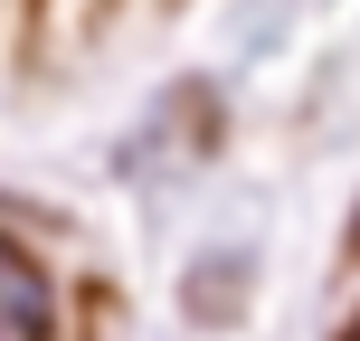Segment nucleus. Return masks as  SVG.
Listing matches in <instances>:
<instances>
[{"label":"nucleus","mask_w":360,"mask_h":341,"mask_svg":"<svg viewBox=\"0 0 360 341\" xmlns=\"http://www.w3.org/2000/svg\"><path fill=\"white\" fill-rule=\"evenodd\" d=\"M0 341H57V275L19 237H0Z\"/></svg>","instance_id":"f257e3e1"},{"label":"nucleus","mask_w":360,"mask_h":341,"mask_svg":"<svg viewBox=\"0 0 360 341\" xmlns=\"http://www.w3.org/2000/svg\"><path fill=\"white\" fill-rule=\"evenodd\" d=\"M342 341H360V313H351V323H342Z\"/></svg>","instance_id":"f03ea898"}]
</instances>
